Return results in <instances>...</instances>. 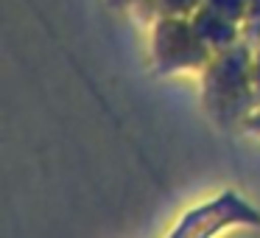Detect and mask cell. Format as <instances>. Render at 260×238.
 Segmentation results:
<instances>
[{
    "mask_svg": "<svg viewBox=\"0 0 260 238\" xmlns=\"http://www.w3.org/2000/svg\"><path fill=\"white\" fill-rule=\"evenodd\" d=\"M112 6H118V9H123V6H140V0H109Z\"/></svg>",
    "mask_w": 260,
    "mask_h": 238,
    "instance_id": "10",
    "label": "cell"
},
{
    "mask_svg": "<svg viewBox=\"0 0 260 238\" xmlns=\"http://www.w3.org/2000/svg\"><path fill=\"white\" fill-rule=\"evenodd\" d=\"M190 23H193V28H196L199 40H202L213 53L226 51V48L238 45V42L243 40L241 23H235V20L213 12L210 6H199L196 12L190 14Z\"/></svg>",
    "mask_w": 260,
    "mask_h": 238,
    "instance_id": "4",
    "label": "cell"
},
{
    "mask_svg": "<svg viewBox=\"0 0 260 238\" xmlns=\"http://www.w3.org/2000/svg\"><path fill=\"white\" fill-rule=\"evenodd\" d=\"M243 42L249 45H260V0H246V14H243Z\"/></svg>",
    "mask_w": 260,
    "mask_h": 238,
    "instance_id": "6",
    "label": "cell"
},
{
    "mask_svg": "<svg viewBox=\"0 0 260 238\" xmlns=\"http://www.w3.org/2000/svg\"><path fill=\"white\" fill-rule=\"evenodd\" d=\"M243 129H249V132H254V135H260V107L254 109V112L249 115L246 121H243Z\"/></svg>",
    "mask_w": 260,
    "mask_h": 238,
    "instance_id": "9",
    "label": "cell"
},
{
    "mask_svg": "<svg viewBox=\"0 0 260 238\" xmlns=\"http://www.w3.org/2000/svg\"><path fill=\"white\" fill-rule=\"evenodd\" d=\"M213 51L199 40L190 17H157L151 25V62L159 73H202Z\"/></svg>",
    "mask_w": 260,
    "mask_h": 238,
    "instance_id": "2",
    "label": "cell"
},
{
    "mask_svg": "<svg viewBox=\"0 0 260 238\" xmlns=\"http://www.w3.org/2000/svg\"><path fill=\"white\" fill-rule=\"evenodd\" d=\"M202 6H210L213 12L224 14L235 23H243V14H246V0H204Z\"/></svg>",
    "mask_w": 260,
    "mask_h": 238,
    "instance_id": "7",
    "label": "cell"
},
{
    "mask_svg": "<svg viewBox=\"0 0 260 238\" xmlns=\"http://www.w3.org/2000/svg\"><path fill=\"white\" fill-rule=\"evenodd\" d=\"M252 87H254V98L260 107V45H254L252 51Z\"/></svg>",
    "mask_w": 260,
    "mask_h": 238,
    "instance_id": "8",
    "label": "cell"
},
{
    "mask_svg": "<svg viewBox=\"0 0 260 238\" xmlns=\"http://www.w3.org/2000/svg\"><path fill=\"white\" fill-rule=\"evenodd\" d=\"M252 51L249 42L213 53L207 68L202 70V98L207 112L218 124L235 126L243 124L257 109L252 87Z\"/></svg>",
    "mask_w": 260,
    "mask_h": 238,
    "instance_id": "1",
    "label": "cell"
},
{
    "mask_svg": "<svg viewBox=\"0 0 260 238\" xmlns=\"http://www.w3.org/2000/svg\"><path fill=\"white\" fill-rule=\"evenodd\" d=\"M260 227V210L235 191H224L190 207L165 238H215L230 227Z\"/></svg>",
    "mask_w": 260,
    "mask_h": 238,
    "instance_id": "3",
    "label": "cell"
},
{
    "mask_svg": "<svg viewBox=\"0 0 260 238\" xmlns=\"http://www.w3.org/2000/svg\"><path fill=\"white\" fill-rule=\"evenodd\" d=\"M204 0H140V6L151 12V17H190Z\"/></svg>",
    "mask_w": 260,
    "mask_h": 238,
    "instance_id": "5",
    "label": "cell"
}]
</instances>
